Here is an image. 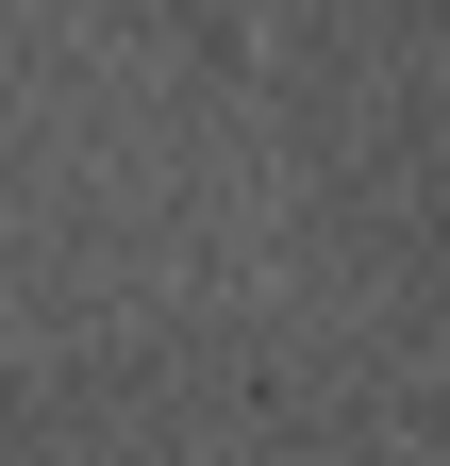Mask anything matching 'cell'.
Masks as SVG:
<instances>
[{
	"label": "cell",
	"instance_id": "1",
	"mask_svg": "<svg viewBox=\"0 0 450 466\" xmlns=\"http://www.w3.org/2000/svg\"><path fill=\"white\" fill-rule=\"evenodd\" d=\"M434 466H450V417H434Z\"/></svg>",
	"mask_w": 450,
	"mask_h": 466
}]
</instances>
